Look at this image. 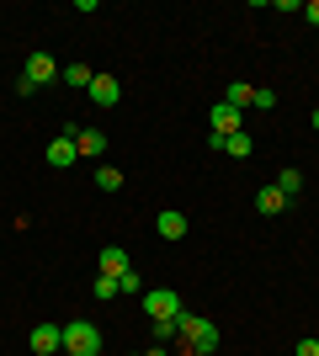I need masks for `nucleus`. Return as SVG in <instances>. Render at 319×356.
Segmentation results:
<instances>
[{
	"label": "nucleus",
	"instance_id": "nucleus-1",
	"mask_svg": "<svg viewBox=\"0 0 319 356\" xmlns=\"http://www.w3.org/2000/svg\"><path fill=\"white\" fill-rule=\"evenodd\" d=\"M176 330H181V341H186V351L192 356H213L218 351V325H208L202 314H176Z\"/></svg>",
	"mask_w": 319,
	"mask_h": 356
},
{
	"label": "nucleus",
	"instance_id": "nucleus-2",
	"mask_svg": "<svg viewBox=\"0 0 319 356\" xmlns=\"http://www.w3.org/2000/svg\"><path fill=\"white\" fill-rule=\"evenodd\" d=\"M64 356H101V330H96L91 319L64 325Z\"/></svg>",
	"mask_w": 319,
	"mask_h": 356
},
{
	"label": "nucleus",
	"instance_id": "nucleus-3",
	"mask_svg": "<svg viewBox=\"0 0 319 356\" xmlns=\"http://www.w3.org/2000/svg\"><path fill=\"white\" fill-rule=\"evenodd\" d=\"M54 80H59V59H48V54H32L27 70H22V80H16V90H22V96H32V90L54 86Z\"/></svg>",
	"mask_w": 319,
	"mask_h": 356
},
{
	"label": "nucleus",
	"instance_id": "nucleus-4",
	"mask_svg": "<svg viewBox=\"0 0 319 356\" xmlns=\"http://www.w3.org/2000/svg\"><path fill=\"white\" fill-rule=\"evenodd\" d=\"M138 303H144V314H149L154 325H160V319H176V314H181V293H176V287H149V293L138 298Z\"/></svg>",
	"mask_w": 319,
	"mask_h": 356
},
{
	"label": "nucleus",
	"instance_id": "nucleus-5",
	"mask_svg": "<svg viewBox=\"0 0 319 356\" xmlns=\"http://www.w3.org/2000/svg\"><path fill=\"white\" fill-rule=\"evenodd\" d=\"M43 160L54 165V170H69V165L80 160V144H75V134H59L54 144H48V154H43Z\"/></svg>",
	"mask_w": 319,
	"mask_h": 356
},
{
	"label": "nucleus",
	"instance_id": "nucleus-6",
	"mask_svg": "<svg viewBox=\"0 0 319 356\" xmlns=\"http://www.w3.org/2000/svg\"><path fill=\"white\" fill-rule=\"evenodd\" d=\"M32 351L38 356H59L64 351V330L59 325H32Z\"/></svg>",
	"mask_w": 319,
	"mask_h": 356
},
{
	"label": "nucleus",
	"instance_id": "nucleus-7",
	"mask_svg": "<svg viewBox=\"0 0 319 356\" xmlns=\"http://www.w3.org/2000/svg\"><path fill=\"white\" fill-rule=\"evenodd\" d=\"M240 118H245V112H234V106H224V102H218V106L208 112V128H213V138H229V134H240Z\"/></svg>",
	"mask_w": 319,
	"mask_h": 356
},
{
	"label": "nucleus",
	"instance_id": "nucleus-8",
	"mask_svg": "<svg viewBox=\"0 0 319 356\" xmlns=\"http://www.w3.org/2000/svg\"><path fill=\"white\" fill-rule=\"evenodd\" d=\"M91 106H117V96H122V86H117V74H96L91 80Z\"/></svg>",
	"mask_w": 319,
	"mask_h": 356
},
{
	"label": "nucleus",
	"instance_id": "nucleus-9",
	"mask_svg": "<svg viewBox=\"0 0 319 356\" xmlns=\"http://www.w3.org/2000/svg\"><path fill=\"white\" fill-rule=\"evenodd\" d=\"M154 229H160V239H186V213L181 208H165L160 218H154Z\"/></svg>",
	"mask_w": 319,
	"mask_h": 356
},
{
	"label": "nucleus",
	"instance_id": "nucleus-10",
	"mask_svg": "<svg viewBox=\"0 0 319 356\" xmlns=\"http://www.w3.org/2000/svg\"><path fill=\"white\" fill-rule=\"evenodd\" d=\"M213 149H224V154H234V160H250L256 154V144H250V134H229V138H213Z\"/></svg>",
	"mask_w": 319,
	"mask_h": 356
},
{
	"label": "nucleus",
	"instance_id": "nucleus-11",
	"mask_svg": "<svg viewBox=\"0 0 319 356\" xmlns=\"http://www.w3.org/2000/svg\"><path fill=\"white\" fill-rule=\"evenodd\" d=\"M59 80H64L69 90H91L96 70H91V64H64V70H59Z\"/></svg>",
	"mask_w": 319,
	"mask_h": 356
},
{
	"label": "nucleus",
	"instance_id": "nucleus-12",
	"mask_svg": "<svg viewBox=\"0 0 319 356\" xmlns=\"http://www.w3.org/2000/svg\"><path fill=\"white\" fill-rule=\"evenodd\" d=\"M96 266H101L106 277H122V271H128V250H122V245H106V250L96 255Z\"/></svg>",
	"mask_w": 319,
	"mask_h": 356
},
{
	"label": "nucleus",
	"instance_id": "nucleus-13",
	"mask_svg": "<svg viewBox=\"0 0 319 356\" xmlns=\"http://www.w3.org/2000/svg\"><path fill=\"white\" fill-rule=\"evenodd\" d=\"M256 102V86H245V80H229L224 90V106H234V112H245V106Z\"/></svg>",
	"mask_w": 319,
	"mask_h": 356
},
{
	"label": "nucleus",
	"instance_id": "nucleus-14",
	"mask_svg": "<svg viewBox=\"0 0 319 356\" xmlns=\"http://www.w3.org/2000/svg\"><path fill=\"white\" fill-rule=\"evenodd\" d=\"M282 208H288V197L277 192V186H261V192H256V213H266V218H277V213H282Z\"/></svg>",
	"mask_w": 319,
	"mask_h": 356
},
{
	"label": "nucleus",
	"instance_id": "nucleus-15",
	"mask_svg": "<svg viewBox=\"0 0 319 356\" xmlns=\"http://www.w3.org/2000/svg\"><path fill=\"white\" fill-rule=\"evenodd\" d=\"M75 144H80V154H91V160H96V154H106V134H101V128H80Z\"/></svg>",
	"mask_w": 319,
	"mask_h": 356
},
{
	"label": "nucleus",
	"instance_id": "nucleus-16",
	"mask_svg": "<svg viewBox=\"0 0 319 356\" xmlns=\"http://www.w3.org/2000/svg\"><path fill=\"white\" fill-rule=\"evenodd\" d=\"M277 192L293 202V197L304 192V170H298V165H282V176H277Z\"/></svg>",
	"mask_w": 319,
	"mask_h": 356
},
{
	"label": "nucleus",
	"instance_id": "nucleus-17",
	"mask_svg": "<svg viewBox=\"0 0 319 356\" xmlns=\"http://www.w3.org/2000/svg\"><path fill=\"white\" fill-rule=\"evenodd\" d=\"M91 293L101 298V303H112V298H117L122 287H117V277H106V271H101V277H96V287H91Z\"/></svg>",
	"mask_w": 319,
	"mask_h": 356
},
{
	"label": "nucleus",
	"instance_id": "nucleus-18",
	"mask_svg": "<svg viewBox=\"0 0 319 356\" xmlns=\"http://www.w3.org/2000/svg\"><path fill=\"white\" fill-rule=\"evenodd\" d=\"M170 341H181V330H176V319H160L154 325V346H170Z\"/></svg>",
	"mask_w": 319,
	"mask_h": 356
},
{
	"label": "nucleus",
	"instance_id": "nucleus-19",
	"mask_svg": "<svg viewBox=\"0 0 319 356\" xmlns=\"http://www.w3.org/2000/svg\"><path fill=\"white\" fill-rule=\"evenodd\" d=\"M96 186H101V192H117V186H122V170L101 165V170H96Z\"/></svg>",
	"mask_w": 319,
	"mask_h": 356
},
{
	"label": "nucleus",
	"instance_id": "nucleus-20",
	"mask_svg": "<svg viewBox=\"0 0 319 356\" xmlns=\"http://www.w3.org/2000/svg\"><path fill=\"white\" fill-rule=\"evenodd\" d=\"M117 287H122V293H133V298H144V293H149V287H144V277H138V271H122V277H117Z\"/></svg>",
	"mask_w": 319,
	"mask_h": 356
},
{
	"label": "nucleus",
	"instance_id": "nucleus-21",
	"mask_svg": "<svg viewBox=\"0 0 319 356\" xmlns=\"http://www.w3.org/2000/svg\"><path fill=\"white\" fill-rule=\"evenodd\" d=\"M250 106H261V112H272V106H277V90H266V86H261V90H256V102H250Z\"/></svg>",
	"mask_w": 319,
	"mask_h": 356
},
{
	"label": "nucleus",
	"instance_id": "nucleus-22",
	"mask_svg": "<svg viewBox=\"0 0 319 356\" xmlns=\"http://www.w3.org/2000/svg\"><path fill=\"white\" fill-rule=\"evenodd\" d=\"M304 22H309V27H319V0H309V6H304Z\"/></svg>",
	"mask_w": 319,
	"mask_h": 356
},
{
	"label": "nucleus",
	"instance_id": "nucleus-23",
	"mask_svg": "<svg viewBox=\"0 0 319 356\" xmlns=\"http://www.w3.org/2000/svg\"><path fill=\"white\" fill-rule=\"evenodd\" d=\"M298 356H319V341L309 335V341H298Z\"/></svg>",
	"mask_w": 319,
	"mask_h": 356
},
{
	"label": "nucleus",
	"instance_id": "nucleus-24",
	"mask_svg": "<svg viewBox=\"0 0 319 356\" xmlns=\"http://www.w3.org/2000/svg\"><path fill=\"white\" fill-rule=\"evenodd\" d=\"M144 356H170V351H165V346H149V351H144Z\"/></svg>",
	"mask_w": 319,
	"mask_h": 356
},
{
	"label": "nucleus",
	"instance_id": "nucleus-25",
	"mask_svg": "<svg viewBox=\"0 0 319 356\" xmlns=\"http://www.w3.org/2000/svg\"><path fill=\"white\" fill-rule=\"evenodd\" d=\"M309 122H314V134H319V106H314V118H309Z\"/></svg>",
	"mask_w": 319,
	"mask_h": 356
}]
</instances>
